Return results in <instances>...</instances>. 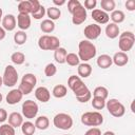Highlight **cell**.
<instances>
[{
  "instance_id": "6da1fadb",
  "label": "cell",
  "mask_w": 135,
  "mask_h": 135,
  "mask_svg": "<svg viewBox=\"0 0 135 135\" xmlns=\"http://www.w3.org/2000/svg\"><path fill=\"white\" fill-rule=\"evenodd\" d=\"M68 86L73 91L76 99L79 102L85 103L92 99V92L84 84V82L79 76L76 75L70 76L68 79Z\"/></svg>"
},
{
  "instance_id": "7a4b0ae2",
  "label": "cell",
  "mask_w": 135,
  "mask_h": 135,
  "mask_svg": "<svg viewBox=\"0 0 135 135\" xmlns=\"http://www.w3.org/2000/svg\"><path fill=\"white\" fill-rule=\"evenodd\" d=\"M97 54V49L95 44L89 40H81L78 44V57L81 61L88 62L93 59Z\"/></svg>"
},
{
  "instance_id": "3957f363",
  "label": "cell",
  "mask_w": 135,
  "mask_h": 135,
  "mask_svg": "<svg viewBox=\"0 0 135 135\" xmlns=\"http://www.w3.org/2000/svg\"><path fill=\"white\" fill-rule=\"evenodd\" d=\"M81 123L88 127H99L103 123V116L98 111L85 112L81 115Z\"/></svg>"
},
{
  "instance_id": "277c9868",
  "label": "cell",
  "mask_w": 135,
  "mask_h": 135,
  "mask_svg": "<svg viewBox=\"0 0 135 135\" xmlns=\"http://www.w3.org/2000/svg\"><path fill=\"white\" fill-rule=\"evenodd\" d=\"M135 43V35L131 31H124L123 33L119 34L118 39V47L120 52L127 53L132 50Z\"/></svg>"
},
{
  "instance_id": "5b68a950",
  "label": "cell",
  "mask_w": 135,
  "mask_h": 135,
  "mask_svg": "<svg viewBox=\"0 0 135 135\" xmlns=\"http://www.w3.org/2000/svg\"><path fill=\"white\" fill-rule=\"evenodd\" d=\"M38 46L43 51H55L60 47V40L56 36L42 35L38 39Z\"/></svg>"
},
{
  "instance_id": "8992f818",
  "label": "cell",
  "mask_w": 135,
  "mask_h": 135,
  "mask_svg": "<svg viewBox=\"0 0 135 135\" xmlns=\"http://www.w3.org/2000/svg\"><path fill=\"white\" fill-rule=\"evenodd\" d=\"M53 124L63 131H68L73 127V118L68 113H58L53 118Z\"/></svg>"
},
{
  "instance_id": "52a82bcc",
  "label": "cell",
  "mask_w": 135,
  "mask_h": 135,
  "mask_svg": "<svg viewBox=\"0 0 135 135\" xmlns=\"http://www.w3.org/2000/svg\"><path fill=\"white\" fill-rule=\"evenodd\" d=\"M105 108L108 110V112L116 118L122 117L126 113V108L124 105L116 98H111L108 101H105Z\"/></svg>"
},
{
  "instance_id": "ba28073f",
  "label": "cell",
  "mask_w": 135,
  "mask_h": 135,
  "mask_svg": "<svg viewBox=\"0 0 135 135\" xmlns=\"http://www.w3.org/2000/svg\"><path fill=\"white\" fill-rule=\"evenodd\" d=\"M2 81L3 84L7 88H12L18 82V72L16 68L12 64H8L5 66L3 75H2Z\"/></svg>"
},
{
  "instance_id": "9c48e42d",
  "label": "cell",
  "mask_w": 135,
  "mask_h": 135,
  "mask_svg": "<svg viewBox=\"0 0 135 135\" xmlns=\"http://www.w3.org/2000/svg\"><path fill=\"white\" fill-rule=\"evenodd\" d=\"M21 112H22V116L25 117L26 119H33V118H36L39 112V107L36 101L27 99L23 101L21 107Z\"/></svg>"
},
{
  "instance_id": "30bf717a",
  "label": "cell",
  "mask_w": 135,
  "mask_h": 135,
  "mask_svg": "<svg viewBox=\"0 0 135 135\" xmlns=\"http://www.w3.org/2000/svg\"><path fill=\"white\" fill-rule=\"evenodd\" d=\"M40 5L41 3L38 0H23L18 3V12L19 14L32 15L40 7Z\"/></svg>"
},
{
  "instance_id": "8fae6325",
  "label": "cell",
  "mask_w": 135,
  "mask_h": 135,
  "mask_svg": "<svg viewBox=\"0 0 135 135\" xmlns=\"http://www.w3.org/2000/svg\"><path fill=\"white\" fill-rule=\"evenodd\" d=\"M71 14H72V23L74 25L82 24L86 20V17H88L86 9L83 7L82 4H79Z\"/></svg>"
},
{
  "instance_id": "7c38bea8",
  "label": "cell",
  "mask_w": 135,
  "mask_h": 135,
  "mask_svg": "<svg viewBox=\"0 0 135 135\" xmlns=\"http://www.w3.org/2000/svg\"><path fill=\"white\" fill-rule=\"evenodd\" d=\"M83 34L86 38V40L91 41V40H96L100 34H101V26L98 25L97 23H93V24H89L84 27L83 30Z\"/></svg>"
},
{
  "instance_id": "4fadbf2b",
  "label": "cell",
  "mask_w": 135,
  "mask_h": 135,
  "mask_svg": "<svg viewBox=\"0 0 135 135\" xmlns=\"http://www.w3.org/2000/svg\"><path fill=\"white\" fill-rule=\"evenodd\" d=\"M22 98H23V94L21 93V91L19 89H13L6 94L5 100H6L7 104L14 105V104H17L18 102H20L22 100Z\"/></svg>"
},
{
  "instance_id": "5bb4252c",
  "label": "cell",
  "mask_w": 135,
  "mask_h": 135,
  "mask_svg": "<svg viewBox=\"0 0 135 135\" xmlns=\"http://www.w3.org/2000/svg\"><path fill=\"white\" fill-rule=\"evenodd\" d=\"M1 25L4 28V31L6 32H12L15 30V27L17 26V20L16 17L13 14H7L5 16H3L2 21H1Z\"/></svg>"
},
{
  "instance_id": "9a60e30c",
  "label": "cell",
  "mask_w": 135,
  "mask_h": 135,
  "mask_svg": "<svg viewBox=\"0 0 135 135\" xmlns=\"http://www.w3.org/2000/svg\"><path fill=\"white\" fill-rule=\"evenodd\" d=\"M92 18L97 22V24H107L110 20V15L100 8H95L92 11Z\"/></svg>"
},
{
  "instance_id": "2e32d148",
  "label": "cell",
  "mask_w": 135,
  "mask_h": 135,
  "mask_svg": "<svg viewBox=\"0 0 135 135\" xmlns=\"http://www.w3.org/2000/svg\"><path fill=\"white\" fill-rule=\"evenodd\" d=\"M34 94H35L36 99L40 102H43V103L47 102L51 99V93H50L49 89L45 86H38L35 90Z\"/></svg>"
},
{
  "instance_id": "e0dca14e",
  "label": "cell",
  "mask_w": 135,
  "mask_h": 135,
  "mask_svg": "<svg viewBox=\"0 0 135 135\" xmlns=\"http://www.w3.org/2000/svg\"><path fill=\"white\" fill-rule=\"evenodd\" d=\"M31 16L26 14H18L17 16V26L20 28V31H26L31 26Z\"/></svg>"
},
{
  "instance_id": "ac0fdd59",
  "label": "cell",
  "mask_w": 135,
  "mask_h": 135,
  "mask_svg": "<svg viewBox=\"0 0 135 135\" xmlns=\"http://www.w3.org/2000/svg\"><path fill=\"white\" fill-rule=\"evenodd\" d=\"M112 61L116 66H124L129 62V56L123 52H116L112 57Z\"/></svg>"
},
{
  "instance_id": "d6986e66",
  "label": "cell",
  "mask_w": 135,
  "mask_h": 135,
  "mask_svg": "<svg viewBox=\"0 0 135 135\" xmlns=\"http://www.w3.org/2000/svg\"><path fill=\"white\" fill-rule=\"evenodd\" d=\"M7 119H8V124H11L15 129L21 127V124L23 123V116L18 112H12L7 116Z\"/></svg>"
},
{
  "instance_id": "ffe728a7",
  "label": "cell",
  "mask_w": 135,
  "mask_h": 135,
  "mask_svg": "<svg viewBox=\"0 0 135 135\" xmlns=\"http://www.w3.org/2000/svg\"><path fill=\"white\" fill-rule=\"evenodd\" d=\"M104 32H105V36H107L108 38H110V39H115V38H117V37L119 36V34H120L119 26H118L117 24L113 23V22L108 23V25L105 26Z\"/></svg>"
},
{
  "instance_id": "44dd1931",
  "label": "cell",
  "mask_w": 135,
  "mask_h": 135,
  "mask_svg": "<svg viewBox=\"0 0 135 135\" xmlns=\"http://www.w3.org/2000/svg\"><path fill=\"white\" fill-rule=\"evenodd\" d=\"M96 63L97 65L100 68V69H109L111 68V65L113 64V61H112V57L108 54H102L100 56H98L97 60H96Z\"/></svg>"
},
{
  "instance_id": "7402d4cb",
  "label": "cell",
  "mask_w": 135,
  "mask_h": 135,
  "mask_svg": "<svg viewBox=\"0 0 135 135\" xmlns=\"http://www.w3.org/2000/svg\"><path fill=\"white\" fill-rule=\"evenodd\" d=\"M77 73H78V76L81 79L82 78H88L92 74V65L89 64L88 62L79 63L78 68H77Z\"/></svg>"
},
{
  "instance_id": "603a6c76",
  "label": "cell",
  "mask_w": 135,
  "mask_h": 135,
  "mask_svg": "<svg viewBox=\"0 0 135 135\" xmlns=\"http://www.w3.org/2000/svg\"><path fill=\"white\" fill-rule=\"evenodd\" d=\"M68 55V52L64 47H58L57 50L54 51V59L57 63L59 64H62V63H65V57Z\"/></svg>"
},
{
  "instance_id": "cb8c5ba5",
  "label": "cell",
  "mask_w": 135,
  "mask_h": 135,
  "mask_svg": "<svg viewBox=\"0 0 135 135\" xmlns=\"http://www.w3.org/2000/svg\"><path fill=\"white\" fill-rule=\"evenodd\" d=\"M40 30L46 35L50 33H53L55 30V22L50 20V19H44L40 23Z\"/></svg>"
},
{
  "instance_id": "d4e9b609",
  "label": "cell",
  "mask_w": 135,
  "mask_h": 135,
  "mask_svg": "<svg viewBox=\"0 0 135 135\" xmlns=\"http://www.w3.org/2000/svg\"><path fill=\"white\" fill-rule=\"evenodd\" d=\"M110 18H111V20H112L113 23H115V24L118 25L119 23H121V22L124 21L126 15H124V13H123L122 11H120V9H114V11L111 13Z\"/></svg>"
},
{
  "instance_id": "484cf974",
  "label": "cell",
  "mask_w": 135,
  "mask_h": 135,
  "mask_svg": "<svg viewBox=\"0 0 135 135\" xmlns=\"http://www.w3.org/2000/svg\"><path fill=\"white\" fill-rule=\"evenodd\" d=\"M49 126H50V119L44 115L37 117L35 120V127L38 130H46Z\"/></svg>"
},
{
  "instance_id": "4316f807",
  "label": "cell",
  "mask_w": 135,
  "mask_h": 135,
  "mask_svg": "<svg viewBox=\"0 0 135 135\" xmlns=\"http://www.w3.org/2000/svg\"><path fill=\"white\" fill-rule=\"evenodd\" d=\"M20 128H21V132L23 133V135H34V133L36 131L35 123H33L30 120L23 121V123L21 124Z\"/></svg>"
},
{
  "instance_id": "83f0119b",
  "label": "cell",
  "mask_w": 135,
  "mask_h": 135,
  "mask_svg": "<svg viewBox=\"0 0 135 135\" xmlns=\"http://www.w3.org/2000/svg\"><path fill=\"white\" fill-rule=\"evenodd\" d=\"M66 94H68V89L63 84H57V85H55L53 88L52 95L55 98H63Z\"/></svg>"
},
{
  "instance_id": "f1b7e54d",
  "label": "cell",
  "mask_w": 135,
  "mask_h": 135,
  "mask_svg": "<svg viewBox=\"0 0 135 135\" xmlns=\"http://www.w3.org/2000/svg\"><path fill=\"white\" fill-rule=\"evenodd\" d=\"M46 15L49 17L50 20L52 21H55V20H58L61 16V11L59 7H56V6H50L49 8H46Z\"/></svg>"
},
{
  "instance_id": "f546056e",
  "label": "cell",
  "mask_w": 135,
  "mask_h": 135,
  "mask_svg": "<svg viewBox=\"0 0 135 135\" xmlns=\"http://www.w3.org/2000/svg\"><path fill=\"white\" fill-rule=\"evenodd\" d=\"M27 40V35L24 31H17L14 34V42L17 45H23Z\"/></svg>"
},
{
  "instance_id": "4dcf8cb0",
  "label": "cell",
  "mask_w": 135,
  "mask_h": 135,
  "mask_svg": "<svg viewBox=\"0 0 135 135\" xmlns=\"http://www.w3.org/2000/svg\"><path fill=\"white\" fill-rule=\"evenodd\" d=\"M115 6H116V3L114 0H101L100 1V7L105 13H109V12L112 13L115 9Z\"/></svg>"
},
{
  "instance_id": "1f68e13d",
  "label": "cell",
  "mask_w": 135,
  "mask_h": 135,
  "mask_svg": "<svg viewBox=\"0 0 135 135\" xmlns=\"http://www.w3.org/2000/svg\"><path fill=\"white\" fill-rule=\"evenodd\" d=\"M108 96H109V91L105 86L99 85V86H96L93 91V97H100L102 99H107Z\"/></svg>"
},
{
  "instance_id": "d6a6232c",
  "label": "cell",
  "mask_w": 135,
  "mask_h": 135,
  "mask_svg": "<svg viewBox=\"0 0 135 135\" xmlns=\"http://www.w3.org/2000/svg\"><path fill=\"white\" fill-rule=\"evenodd\" d=\"M11 60L16 65H21L25 61V55L21 52H15L11 55Z\"/></svg>"
},
{
  "instance_id": "836d02e7",
  "label": "cell",
  "mask_w": 135,
  "mask_h": 135,
  "mask_svg": "<svg viewBox=\"0 0 135 135\" xmlns=\"http://www.w3.org/2000/svg\"><path fill=\"white\" fill-rule=\"evenodd\" d=\"M65 63H68L71 66H78V64L80 63V59H79L77 54L68 53V55L65 57Z\"/></svg>"
},
{
  "instance_id": "e575fe53",
  "label": "cell",
  "mask_w": 135,
  "mask_h": 135,
  "mask_svg": "<svg viewBox=\"0 0 135 135\" xmlns=\"http://www.w3.org/2000/svg\"><path fill=\"white\" fill-rule=\"evenodd\" d=\"M21 82L27 83V84L32 85L33 88H35V85L37 84V78H36V76L33 73H26V74H24L22 76Z\"/></svg>"
},
{
  "instance_id": "d590c367",
  "label": "cell",
  "mask_w": 135,
  "mask_h": 135,
  "mask_svg": "<svg viewBox=\"0 0 135 135\" xmlns=\"http://www.w3.org/2000/svg\"><path fill=\"white\" fill-rule=\"evenodd\" d=\"M91 104L95 110H102L105 108V99H102L100 97H93L91 99Z\"/></svg>"
},
{
  "instance_id": "8d00e7d4",
  "label": "cell",
  "mask_w": 135,
  "mask_h": 135,
  "mask_svg": "<svg viewBox=\"0 0 135 135\" xmlns=\"http://www.w3.org/2000/svg\"><path fill=\"white\" fill-rule=\"evenodd\" d=\"M0 135H16L15 128L8 123H2L0 126Z\"/></svg>"
},
{
  "instance_id": "74e56055",
  "label": "cell",
  "mask_w": 135,
  "mask_h": 135,
  "mask_svg": "<svg viewBox=\"0 0 135 135\" xmlns=\"http://www.w3.org/2000/svg\"><path fill=\"white\" fill-rule=\"evenodd\" d=\"M57 73V68L54 63H47L44 68V74L46 77H53L54 75H56Z\"/></svg>"
},
{
  "instance_id": "f35d334b",
  "label": "cell",
  "mask_w": 135,
  "mask_h": 135,
  "mask_svg": "<svg viewBox=\"0 0 135 135\" xmlns=\"http://www.w3.org/2000/svg\"><path fill=\"white\" fill-rule=\"evenodd\" d=\"M45 14H46V9H45V7L41 4L40 7H39L35 13L32 14V17H33L34 19H36V20H40V19H42V18L44 17Z\"/></svg>"
},
{
  "instance_id": "ab89813d",
  "label": "cell",
  "mask_w": 135,
  "mask_h": 135,
  "mask_svg": "<svg viewBox=\"0 0 135 135\" xmlns=\"http://www.w3.org/2000/svg\"><path fill=\"white\" fill-rule=\"evenodd\" d=\"M97 5V1L96 0H85L84 3H83V7L85 9H95Z\"/></svg>"
},
{
  "instance_id": "60d3db41",
  "label": "cell",
  "mask_w": 135,
  "mask_h": 135,
  "mask_svg": "<svg viewBox=\"0 0 135 135\" xmlns=\"http://www.w3.org/2000/svg\"><path fill=\"white\" fill-rule=\"evenodd\" d=\"M79 4H81L79 0H70V1H68V11L70 13H72Z\"/></svg>"
},
{
  "instance_id": "b9f144b4",
  "label": "cell",
  "mask_w": 135,
  "mask_h": 135,
  "mask_svg": "<svg viewBox=\"0 0 135 135\" xmlns=\"http://www.w3.org/2000/svg\"><path fill=\"white\" fill-rule=\"evenodd\" d=\"M84 135H101V131L99 128L97 127H93V128H90L85 133Z\"/></svg>"
},
{
  "instance_id": "7bdbcfd3",
  "label": "cell",
  "mask_w": 135,
  "mask_h": 135,
  "mask_svg": "<svg viewBox=\"0 0 135 135\" xmlns=\"http://www.w3.org/2000/svg\"><path fill=\"white\" fill-rule=\"evenodd\" d=\"M124 5H126V8L128 11H130V12H134L135 11V1L134 0H127Z\"/></svg>"
},
{
  "instance_id": "ee69618b",
  "label": "cell",
  "mask_w": 135,
  "mask_h": 135,
  "mask_svg": "<svg viewBox=\"0 0 135 135\" xmlns=\"http://www.w3.org/2000/svg\"><path fill=\"white\" fill-rule=\"evenodd\" d=\"M7 112L5 111V109L0 108V123H3L6 119H7Z\"/></svg>"
},
{
  "instance_id": "f6af8a7d",
  "label": "cell",
  "mask_w": 135,
  "mask_h": 135,
  "mask_svg": "<svg viewBox=\"0 0 135 135\" xmlns=\"http://www.w3.org/2000/svg\"><path fill=\"white\" fill-rule=\"evenodd\" d=\"M53 3L56 5V7H58V6H62V5H64L65 3H66V1L65 0H53Z\"/></svg>"
},
{
  "instance_id": "bcb514c9",
  "label": "cell",
  "mask_w": 135,
  "mask_h": 135,
  "mask_svg": "<svg viewBox=\"0 0 135 135\" xmlns=\"http://www.w3.org/2000/svg\"><path fill=\"white\" fill-rule=\"evenodd\" d=\"M5 36H6V32L4 31V28L2 26H0V41L3 40L5 38Z\"/></svg>"
},
{
  "instance_id": "7dc6e473",
  "label": "cell",
  "mask_w": 135,
  "mask_h": 135,
  "mask_svg": "<svg viewBox=\"0 0 135 135\" xmlns=\"http://www.w3.org/2000/svg\"><path fill=\"white\" fill-rule=\"evenodd\" d=\"M101 135H116L113 131H105L103 134H101Z\"/></svg>"
},
{
  "instance_id": "c3c4849f",
  "label": "cell",
  "mask_w": 135,
  "mask_h": 135,
  "mask_svg": "<svg viewBox=\"0 0 135 135\" xmlns=\"http://www.w3.org/2000/svg\"><path fill=\"white\" fill-rule=\"evenodd\" d=\"M2 18H3V12H2V8H0V24H1Z\"/></svg>"
},
{
  "instance_id": "681fc988",
  "label": "cell",
  "mask_w": 135,
  "mask_h": 135,
  "mask_svg": "<svg viewBox=\"0 0 135 135\" xmlns=\"http://www.w3.org/2000/svg\"><path fill=\"white\" fill-rule=\"evenodd\" d=\"M2 84H3V81H2V76H0V88L2 86Z\"/></svg>"
},
{
  "instance_id": "f907efd6",
  "label": "cell",
  "mask_w": 135,
  "mask_h": 135,
  "mask_svg": "<svg viewBox=\"0 0 135 135\" xmlns=\"http://www.w3.org/2000/svg\"><path fill=\"white\" fill-rule=\"evenodd\" d=\"M2 99H3V96H2V94L0 93V103L2 102Z\"/></svg>"
},
{
  "instance_id": "816d5d0a",
  "label": "cell",
  "mask_w": 135,
  "mask_h": 135,
  "mask_svg": "<svg viewBox=\"0 0 135 135\" xmlns=\"http://www.w3.org/2000/svg\"><path fill=\"white\" fill-rule=\"evenodd\" d=\"M62 135H72V134H62Z\"/></svg>"
}]
</instances>
